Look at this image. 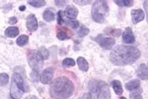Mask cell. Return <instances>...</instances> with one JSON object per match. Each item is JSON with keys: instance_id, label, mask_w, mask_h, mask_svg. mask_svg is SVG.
<instances>
[{"instance_id": "cell-1", "label": "cell", "mask_w": 148, "mask_h": 99, "mask_svg": "<svg viewBox=\"0 0 148 99\" xmlns=\"http://www.w3.org/2000/svg\"><path fill=\"white\" fill-rule=\"evenodd\" d=\"M140 57V51L134 46H116L110 53V61L116 66L131 64Z\"/></svg>"}, {"instance_id": "cell-2", "label": "cell", "mask_w": 148, "mask_h": 99, "mask_svg": "<svg viewBox=\"0 0 148 99\" xmlns=\"http://www.w3.org/2000/svg\"><path fill=\"white\" fill-rule=\"evenodd\" d=\"M75 86L68 77L62 76L53 81L50 87V94L53 99H67L74 93Z\"/></svg>"}, {"instance_id": "cell-3", "label": "cell", "mask_w": 148, "mask_h": 99, "mask_svg": "<svg viewBox=\"0 0 148 99\" xmlns=\"http://www.w3.org/2000/svg\"><path fill=\"white\" fill-rule=\"evenodd\" d=\"M109 13V6L106 1L98 0L93 3L92 8V16L94 21L102 23Z\"/></svg>"}, {"instance_id": "cell-4", "label": "cell", "mask_w": 148, "mask_h": 99, "mask_svg": "<svg viewBox=\"0 0 148 99\" xmlns=\"http://www.w3.org/2000/svg\"><path fill=\"white\" fill-rule=\"evenodd\" d=\"M28 63L33 71L38 74L44 66V60L37 51H31L28 53Z\"/></svg>"}, {"instance_id": "cell-5", "label": "cell", "mask_w": 148, "mask_h": 99, "mask_svg": "<svg viewBox=\"0 0 148 99\" xmlns=\"http://www.w3.org/2000/svg\"><path fill=\"white\" fill-rule=\"evenodd\" d=\"M95 92L98 99H110V90L106 83L102 81H99L95 87Z\"/></svg>"}, {"instance_id": "cell-6", "label": "cell", "mask_w": 148, "mask_h": 99, "mask_svg": "<svg viewBox=\"0 0 148 99\" xmlns=\"http://www.w3.org/2000/svg\"><path fill=\"white\" fill-rule=\"evenodd\" d=\"M95 42L99 44L102 48L105 50H111L112 47L115 45V40L112 37H107L102 34H100L95 38Z\"/></svg>"}, {"instance_id": "cell-7", "label": "cell", "mask_w": 148, "mask_h": 99, "mask_svg": "<svg viewBox=\"0 0 148 99\" xmlns=\"http://www.w3.org/2000/svg\"><path fill=\"white\" fill-rule=\"evenodd\" d=\"M12 81L16 84L17 87H19L20 90H22L23 91H29V87L28 85L26 84V82L23 80V78L20 74L15 73L14 74L12 75Z\"/></svg>"}, {"instance_id": "cell-8", "label": "cell", "mask_w": 148, "mask_h": 99, "mask_svg": "<svg viewBox=\"0 0 148 99\" xmlns=\"http://www.w3.org/2000/svg\"><path fill=\"white\" fill-rule=\"evenodd\" d=\"M53 69L52 68H48L42 71L40 76V80L42 84L44 85H47L53 79Z\"/></svg>"}, {"instance_id": "cell-9", "label": "cell", "mask_w": 148, "mask_h": 99, "mask_svg": "<svg viewBox=\"0 0 148 99\" xmlns=\"http://www.w3.org/2000/svg\"><path fill=\"white\" fill-rule=\"evenodd\" d=\"M26 25H27V28L29 31H36L38 28V22H37V19H36L35 15L30 14L27 16Z\"/></svg>"}, {"instance_id": "cell-10", "label": "cell", "mask_w": 148, "mask_h": 99, "mask_svg": "<svg viewBox=\"0 0 148 99\" xmlns=\"http://www.w3.org/2000/svg\"><path fill=\"white\" fill-rule=\"evenodd\" d=\"M144 16H145L144 12L141 9L133 10L131 11L132 21H133L134 24H136V23L141 22L144 19Z\"/></svg>"}, {"instance_id": "cell-11", "label": "cell", "mask_w": 148, "mask_h": 99, "mask_svg": "<svg viewBox=\"0 0 148 99\" xmlns=\"http://www.w3.org/2000/svg\"><path fill=\"white\" fill-rule=\"evenodd\" d=\"M123 41L127 44H132L135 42V37H134L131 28L126 27L123 33Z\"/></svg>"}, {"instance_id": "cell-12", "label": "cell", "mask_w": 148, "mask_h": 99, "mask_svg": "<svg viewBox=\"0 0 148 99\" xmlns=\"http://www.w3.org/2000/svg\"><path fill=\"white\" fill-rule=\"evenodd\" d=\"M136 75L141 80L147 81L148 77L147 66L145 63H141L136 70Z\"/></svg>"}, {"instance_id": "cell-13", "label": "cell", "mask_w": 148, "mask_h": 99, "mask_svg": "<svg viewBox=\"0 0 148 99\" xmlns=\"http://www.w3.org/2000/svg\"><path fill=\"white\" fill-rule=\"evenodd\" d=\"M10 94H11V97L13 99H20L23 96V91L17 87L13 81H12L11 88H10Z\"/></svg>"}, {"instance_id": "cell-14", "label": "cell", "mask_w": 148, "mask_h": 99, "mask_svg": "<svg viewBox=\"0 0 148 99\" xmlns=\"http://www.w3.org/2000/svg\"><path fill=\"white\" fill-rule=\"evenodd\" d=\"M78 11L75 7L72 5H68L64 11V15L66 17H68L70 19H75V18L78 16Z\"/></svg>"}, {"instance_id": "cell-15", "label": "cell", "mask_w": 148, "mask_h": 99, "mask_svg": "<svg viewBox=\"0 0 148 99\" xmlns=\"http://www.w3.org/2000/svg\"><path fill=\"white\" fill-rule=\"evenodd\" d=\"M125 87H126V90L134 91L139 89V87H140V81L138 80H133L130 82L126 83L125 85Z\"/></svg>"}, {"instance_id": "cell-16", "label": "cell", "mask_w": 148, "mask_h": 99, "mask_svg": "<svg viewBox=\"0 0 148 99\" xmlns=\"http://www.w3.org/2000/svg\"><path fill=\"white\" fill-rule=\"evenodd\" d=\"M19 33H20L19 28L16 27H8L5 31V34L6 35V36L10 37V38H13V37L17 36L19 35Z\"/></svg>"}, {"instance_id": "cell-17", "label": "cell", "mask_w": 148, "mask_h": 99, "mask_svg": "<svg viewBox=\"0 0 148 99\" xmlns=\"http://www.w3.org/2000/svg\"><path fill=\"white\" fill-rule=\"evenodd\" d=\"M77 63H78V68L80 69L81 70H82L84 72H86L88 70V61L85 60L84 57H78L77 59Z\"/></svg>"}, {"instance_id": "cell-18", "label": "cell", "mask_w": 148, "mask_h": 99, "mask_svg": "<svg viewBox=\"0 0 148 99\" xmlns=\"http://www.w3.org/2000/svg\"><path fill=\"white\" fill-rule=\"evenodd\" d=\"M111 85H112V87L114 90L115 93L118 95H120V94H123V87H122V85L121 83L119 81L117 80H114L112 81V82H111Z\"/></svg>"}, {"instance_id": "cell-19", "label": "cell", "mask_w": 148, "mask_h": 99, "mask_svg": "<svg viewBox=\"0 0 148 99\" xmlns=\"http://www.w3.org/2000/svg\"><path fill=\"white\" fill-rule=\"evenodd\" d=\"M43 17H44V19L47 22H51L54 20V18H55V16H54V13L52 10H46L44 11V14H43Z\"/></svg>"}, {"instance_id": "cell-20", "label": "cell", "mask_w": 148, "mask_h": 99, "mask_svg": "<svg viewBox=\"0 0 148 99\" xmlns=\"http://www.w3.org/2000/svg\"><path fill=\"white\" fill-rule=\"evenodd\" d=\"M29 41V37L27 35H21L16 40V44L18 46H23L26 45Z\"/></svg>"}, {"instance_id": "cell-21", "label": "cell", "mask_w": 148, "mask_h": 99, "mask_svg": "<svg viewBox=\"0 0 148 99\" xmlns=\"http://www.w3.org/2000/svg\"><path fill=\"white\" fill-rule=\"evenodd\" d=\"M114 3L118 5H119L120 7H123V6L131 7L133 4H134V2L132 0H123V1H116V0H115Z\"/></svg>"}, {"instance_id": "cell-22", "label": "cell", "mask_w": 148, "mask_h": 99, "mask_svg": "<svg viewBox=\"0 0 148 99\" xmlns=\"http://www.w3.org/2000/svg\"><path fill=\"white\" fill-rule=\"evenodd\" d=\"M37 52L39 53L40 57L43 58V60H47L49 57V52L48 50H47L46 47L44 46H42L39 50H37Z\"/></svg>"}, {"instance_id": "cell-23", "label": "cell", "mask_w": 148, "mask_h": 99, "mask_svg": "<svg viewBox=\"0 0 148 99\" xmlns=\"http://www.w3.org/2000/svg\"><path fill=\"white\" fill-rule=\"evenodd\" d=\"M9 82V75L5 73L0 74V86H5Z\"/></svg>"}, {"instance_id": "cell-24", "label": "cell", "mask_w": 148, "mask_h": 99, "mask_svg": "<svg viewBox=\"0 0 148 99\" xmlns=\"http://www.w3.org/2000/svg\"><path fill=\"white\" fill-rule=\"evenodd\" d=\"M28 4L33 5L34 7L36 8H40L42 6H44L46 4V2L45 1H43V0H37V1H29L28 2Z\"/></svg>"}, {"instance_id": "cell-25", "label": "cell", "mask_w": 148, "mask_h": 99, "mask_svg": "<svg viewBox=\"0 0 148 99\" xmlns=\"http://www.w3.org/2000/svg\"><path fill=\"white\" fill-rule=\"evenodd\" d=\"M62 64L64 67H74L75 65V61L71 58H65L62 61Z\"/></svg>"}, {"instance_id": "cell-26", "label": "cell", "mask_w": 148, "mask_h": 99, "mask_svg": "<svg viewBox=\"0 0 148 99\" xmlns=\"http://www.w3.org/2000/svg\"><path fill=\"white\" fill-rule=\"evenodd\" d=\"M142 90L140 89L139 91L136 90V91H133L131 94H130V99H143V97L141 95Z\"/></svg>"}, {"instance_id": "cell-27", "label": "cell", "mask_w": 148, "mask_h": 99, "mask_svg": "<svg viewBox=\"0 0 148 99\" xmlns=\"http://www.w3.org/2000/svg\"><path fill=\"white\" fill-rule=\"evenodd\" d=\"M88 33H89V29H88V28H86V27H82V28L79 29V31L78 32V36L81 37V38H82V37H84V36H85Z\"/></svg>"}, {"instance_id": "cell-28", "label": "cell", "mask_w": 148, "mask_h": 99, "mask_svg": "<svg viewBox=\"0 0 148 99\" xmlns=\"http://www.w3.org/2000/svg\"><path fill=\"white\" fill-rule=\"evenodd\" d=\"M57 37H58V39L60 40H68V39L70 38V37L68 36V34L66 33L64 31L59 32L57 34Z\"/></svg>"}, {"instance_id": "cell-29", "label": "cell", "mask_w": 148, "mask_h": 99, "mask_svg": "<svg viewBox=\"0 0 148 99\" xmlns=\"http://www.w3.org/2000/svg\"><path fill=\"white\" fill-rule=\"evenodd\" d=\"M67 23V24L68 25V26H70L71 27H72V28H77V27H79V23H78V21H77L76 19H70L69 21H68Z\"/></svg>"}, {"instance_id": "cell-30", "label": "cell", "mask_w": 148, "mask_h": 99, "mask_svg": "<svg viewBox=\"0 0 148 99\" xmlns=\"http://www.w3.org/2000/svg\"><path fill=\"white\" fill-rule=\"evenodd\" d=\"M62 11H59L58 12V23L59 25H62L64 23V19H63V14H62Z\"/></svg>"}, {"instance_id": "cell-31", "label": "cell", "mask_w": 148, "mask_h": 99, "mask_svg": "<svg viewBox=\"0 0 148 99\" xmlns=\"http://www.w3.org/2000/svg\"><path fill=\"white\" fill-rule=\"evenodd\" d=\"M74 3L80 5H85L89 4L90 1H74Z\"/></svg>"}, {"instance_id": "cell-32", "label": "cell", "mask_w": 148, "mask_h": 99, "mask_svg": "<svg viewBox=\"0 0 148 99\" xmlns=\"http://www.w3.org/2000/svg\"><path fill=\"white\" fill-rule=\"evenodd\" d=\"M78 99H92V94L91 93H85L82 96Z\"/></svg>"}, {"instance_id": "cell-33", "label": "cell", "mask_w": 148, "mask_h": 99, "mask_svg": "<svg viewBox=\"0 0 148 99\" xmlns=\"http://www.w3.org/2000/svg\"><path fill=\"white\" fill-rule=\"evenodd\" d=\"M66 2L65 1H55V4H56L58 6H64V5H65Z\"/></svg>"}, {"instance_id": "cell-34", "label": "cell", "mask_w": 148, "mask_h": 99, "mask_svg": "<svg viewBox=\"0 0 148 99\" xmlns=\"http://www.w3.org/2000/svg\"><path fill=\"white\" fill-rule=\"evenodd\" d=\"M17 22V19L16 18L15 16L13 17H11L10 19V21H9V23H10V24H15V23H16Z\"/></svg>"}, {"instance_id": "cell-35", "label": "cell", "mask_w": 148, "mask_h": 99, "mask_svg": "<svg viewBox=\"0 0 148 99\" xmlns=\"http://www.w3.org/2000/svg\"><path fill=\"white\" fill-rule=\"evenodd\" d=\"M27 99H38L36 97L34 96V95H32V96H29V97H27Z\"/></svg>"}, {"instance_id": "cell-36", "label": "cell", "mask_w": 148, "mask_h": 99, "mask_svg": "<svg viewBox=\"0 0 148 99\" xmlns=\"http://www.w3.org/2000/svg\"><path fill=\"white\" fill-rule=\"evenodd\" d=\"M26 10V6L25 5H21L20 7V11H23V10Z\"/></svg>"}, {"instance_id": "cell-37", "label": "cell", "mask_w": 148, "mask_h": 99, "mask_svg": "<svg viewBox=\"0 0 148 99\" xmlns=\"http://www.w3.org/2000/svg\"><path fill=\"white\" fill-rule=\"evenodd\" d=\"M119 99H126V98H124V97H120Z\"/></svg>"}]
</instances>
